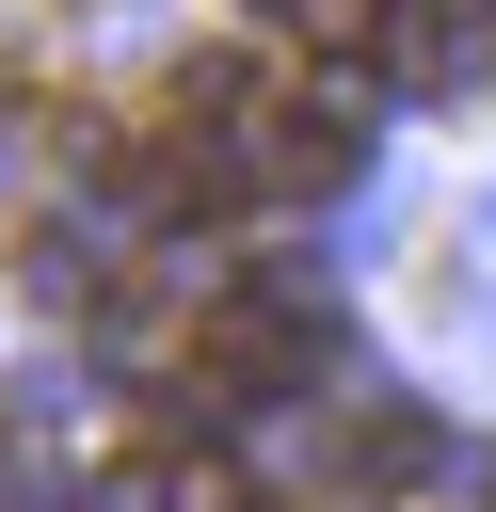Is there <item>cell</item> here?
I'll return each instance as SVG.
<instances>
[{
  "label": "cell",
  "mask_w": 496,
  "mask_h": 512,
  "mask_svg": "<svg viewBox=\"0 0 496 512\" xmlns=\"http://www.w3.org/2000/svg\"><path fill=\"white\" fill-rule=\"evenodd\" d=\"M336 464H352V496H400V480H416V464H432V432H416V416H400V400H368V416H352V432H336Z\"/></svg>",
  "instance_id": "cell-1"
}]
</instances>
